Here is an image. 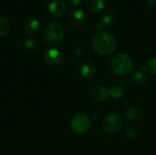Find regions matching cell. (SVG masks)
<instances>
[{"label":"cell","instance_id":"cell-1","mask_svg":"<svg viewBox=\"0 0 156 155\" xmlns=\"http://www.w3.org/2000/svg\"><path fill=\"white\" fill-rule=\"evenodd\" d=\"M93 49L101 55L113 53L117 48V41L109 32H98L92 38Z\"/></svg>","mask_w":156,"mask_h":155},{"label":"cell","instance_id":"cell-2","mask_svg":"<svg viewBox=\"0 0 156 155\" xmlns=\"http://www.w3.org/2000/svg\"><path fill=\"white\" fill-rule=\"evenodd\" d=\"M64 37L63 26L58 22H52L47 26L44 32V39L50 47L60 44Z\"/></svg>","mask_w":156,"mask_h":155},{"label":"cell","instance_id":"cell-3","mask_svg":"<svg viewBox=\"0 0 156 155\" xmlns=\"http://www.w3.org/2000/svg\"><path fill=\"white\" fill-rule=\"evenodd\" d=\"M111 66L112 71L115 74L120 76H124L132 71L133 63L129 56L125 54H120L113 58Z\"/></svg>","mask_w":156,"mask_h":155},{"label":"cell","instance_id":"cell-4","mask_svg":"<svg viewBox=\"0 0 156 155\" xmlns=\"http://www.w3.org/2000/svg\"><path fill=\"white\" fill-rule=\"evenodd\" d=\"M91 124L90 118L84 113H78L70 120V128L77 133H83L87 132Z\"/></svg>","mask_w":156,"mask_h":155},{"label":"cell","instance_id":"cell-5","mask_svg":"<svg viewBox=\"0 0 156 155\" xmlns=\"http://www.w3.org/2000/svg\"><path fill=\"white\" fill-rule=\"evenodd\" d=\"M123 125V121L121 115L112 113L108 115L102 123V129L108 133H115L122 129Z\"/></svg>","mask_w":156,"mask_h":155},{"label":"cell","instance_id":"cell-6","mask_svg":"<svg viewBox=\"0 0 156 155\" xmlns=\"http://www.w3.org/2000/svg\"><path fill=\"white\" fill-rule=\"evenodd\" d=\"M48 12L56 17L65 16L69 11V5L64 0H52L48 5Z\"/></svg>","mask_w":156,"mask_h":155},{"label":"cell","instance_id":"cell-7","mask_svg":"<svg viewBox=\"0 0 156 155\" xmlns=\"http://www.w3.org/2000/svg\"><path fill=\"white\" fill-rule=\"evenodd\" d=\"M44 59L48 65L51 67H57L62 61V55L58 49L50 48L48 50H46L44 54Z\"/></svg>","mask_w":156,"mask_h":155},{"label":"cell","instance_id":"cell-8","mask_svg":"<svg viewBox=\"0 0 156 155\" xmlns=\"http://www.w3.org/2000/svg\"><path fill=\"white\" fill-rule=\"evenodd\" d=\"M90 96L93 100L97 102H102L110 97V90L106 86L98 85L92 88Z\"/></svg>","mask_w":156,"mask_h":155},{"label":"cell","instance_id":"cell-9","mask_svg":"<svg viewBox=\"0 0 156 155\" xmlns=\"http://www.w3.org/2000/svg\"><path fill=\"white\" fill-rule=\"evenodd\" d=\"M40 28L39 21L35 17H28L23 22V29L29 34H34L37 32Z\"/></svg>","mask_w":156,"mask_h":155},{"label":"cell","instance_id":"cell-10","mask_svg":"<svg viewBox=\"0 0 156 155\" xmlns=\"http://www.w3.org/2000/svg\"><path fill=\"white\" fill-rule=\"evenodd\" d=\"M80 74L86 79H93L96 75V69L91 62L86 61L80 67Z\"/></svg>","mask_w":156,"mask_h":155},{"label":"cell","instance_id":"cell-11","mask_svg":"<svg viewBox=\"0 0 156 155\" xmlns=\"http://www.w3.org/2000/svg\"><path fill=\"white\" fill-rule=\"evenodd\" d=\"M86 5L88 9L94 14L101 12L105 7L104 0H87Z\"/></svg>","mask_w":156,"mask_h":155},{"label":"cell","instance_id":"cell-12","mask_svg":"<svg viewBox=\"0 0 156 155\" xmlns=\"http://www.w3.org/2000/svg\"><path fill=\"white\" fill-rule=\"evenodd\" d=\"M70 20L77 26H81L86 21V15L81 9H74L70 13Z\"/></svg>","mask_w":156,"mask_h":155},{"label":"cell","instance_id":"cell-13","mask_svg":"<svg viewBox=\"0 0 156 155\" xmlns=\"http://www.w3.org/2000/svg\"><path fill=\"white\" fill-rule=\"evenodd\" d=\"M142 116V111L137 106H132L128 108L126 111V117L130 122H137Z\"/></svg>","mask_w":156,"mask_h":155},{"label":"cell","instance_id":"cell-14","mask_svg":"<svg viewBox=\"0 0 156 155\" xmlns=\"http://www.w3.org/2000/svg\"><path fill=\"white\" fill-rule=\"evenodd\" d=\"M132 79H133V82L138 86H142V85H144L147 81V77L144 73L141 72V71H137L135 72L133 77H132Z\"/></svg>","mask_w":156,"mask_h":155},{"label":"cell","instance_id":"cell-15","mask_svg":"<svg viewBox=\"0 0 156 155\" xmlns=\"http://www.w3.org/2000/svg\"><path fill=\"white\" fill-rule=\"evenodd\" d=\"M10 22L5 16H0V37L6 35L10 30Z\"/></svg>","mask_w":156,"mask_h":155},{"label":"cell","instance_id":"cell-16","mask_svg":"<svg viewBox=\"0 0 156 155\" xmlns=\"http://www.w3.org/2000/svg\"><path fill=\"white\" fill-rule=\"evenodd\" d=\"M109 90H110V96H112L114 99L122 98L124 93V90L121 85H115L111 89H109Z\"/></svg>","mask_w":156,"mask_h":155},{"label":"cell","instance_id":"cell-17","mask_svg":"<svg viewBox=\"0 0 156 155\" xmlns=\"http://www.w3.org/2000/svg\"><path fill=\"white\" fill-rule=\"evenodd\" d=\"M143 69H144V70L150 72L151 74L155 75L156 76V58H150L147 61L146 65L143 67Z\"/></svg>","mask_w":156,"mask_h":155},{"label":"cell","instance_id":"cell-18","mask_svg":"<svg viewBox=\"0 0 156 155\" xmlns=\"http://www.w3.org/2000/svg\"><path fill=\"white\" fill-rule=\"evenodd\" d=\"M115 18H116V16H115L114 12H112V11H108L107 13L104 14V16H103V17H102V23H103L105 26H110L111 25L113 24Z\"/></svg>","mask_w":156,"mask_h":155},{"label":"cell","instance_id":"cell-19","mask_svg":"<svg viewBox=\"0 0 156 155\" xmlns=\"http://www.w3.org/2000/svg\"><path fill=\"white\" fill-rule=\"evenodd\" d=\"M25 48L27 50H35L38 48V40L36 38H28L25 41Z\"/></svg>","mask_w":156,"mask_h":155},{"label":"cell","instance_id":"cell-20","mask_svg":"<svg viewBox=\"0 0 156 155\" xmlns=\"http://www.w3.org/2000/svg\"><path fill=\"white\" fill-rule=\"evenodd\" d=\"M83 53H84V47H82V46H79L75 50V54L77 56H81Z\"/></svg>","mask_w":156,"mask_h":155},{"label":"cell","instance_id":"cell-21","mask_svg":"<svg viewBox=\"0 0 156 155\" xmlns=\"http://www.w3.org/2000/svg\"><path fill=\"white\" fill-rule=\"evenodd\" d=\"M104 27H105V25H104L102 22H99V23L96 24V29H97L99 32L104 31Z\"/></svg>","mask_w":156,"mask_h":155},{"label":"cell","instance_id":"cell-22","mask_svg":"<svg viewBox=\"0 0 156 155\" xmlns=\"http://www.w3.org/2000/svg\"><path fill=\"white\" fill-rule=\"evenodd\" d=\"M126 132H127V135H129L130 137H134V136L136 135V131H135L133 128H129V129H127Z\"/></svg>","mask_w":156,"mask_h":155},{"label":"cell","instance_id":"cell-23","mask_svg":"<svg viewBox=\"0 0 156 155\" xmlns=\"http://www.w3.org/2000/svg\"><path fill=\"white\" fill-rule=\"evenodd\" d=\"M147 3H148L150 7L156 8V0H147Z\"/></svg>","mask_w":156,"mask_h":155},{"label":"cell","instance_id":"cell-24","mask_svg":"<svg viewBox=\"0 0 156 155\" xmlns=\"http://www.w3.org/2000/svg\"><path fill=\"white\" fill-rule=\"evenodd\" d=\"M71 1V3L74 5H78L80 3V0H70Z\"/></svg>","mask_w":156,"mask_h":155}]
</instances>
